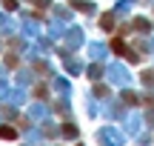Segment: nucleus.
<instances>
[{"mask_svg":"<svg viewBox=\"0 0 154 146\" xmlns=\"http://www.w3.org/2000/svg\"><path fill=\"white\" fill-rule=\"evenodd\" d=\"M63 135H66V138H74L77 132H74V126H63Z\"/></svg>","mask_w":154,"mask_h":146,"instance_id":"nucleus-3","label":"nucleus"},{"mask_svg":"<svg viewBox=\"0 0 154 146\" xmlns=\"http://www.w3.org/2000/svg\"><path fill=\"white\" fill-rule=\"evenodd\" d=\"M111 49H114V55H126V43H120V40H111Z\"/></svg>","mask_w":154,"mask_h":146,"instance_id":"nucleus-2","label":"nucleus"},{"mask_svg":"<svg viewBox=\"0 0 154 146\" xmlns=\"http://www.w3.org/2000/svg\"><path fill=\"white\" fill-rule=\"evenodd\" d=\"M3 6L6 9H17V0H3Z\"/></svg>","mask_w":154,"mask_h":146,"instance_id":"nucleus-4","label":"nucleus"},{"mask_svg":"<svg viewBox=\"0 0 154 146\" xmlns=\"http://www.w3.org/2000/svg\"><path fill=\"white\" fill-rule=\"evenodd\" d=\"M0 138H3V141H14V138H17V132L11 129V126H0Z\"/></svg>","mask_w":154,"mask_h":146,"instance_id":"nucleus-1","label":"nucleus"}]
</instances>
